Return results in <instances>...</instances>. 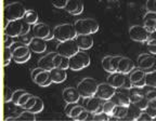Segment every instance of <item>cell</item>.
Here are the masks:
<instances>
[{"instance_id": "1", "label": "cell", "mask_w": 156, "mask_h": 121, "mask_svg": "<svg viewBox=\"0 0 156 121\" xmlns=\"http://www.w3.org/2000/svg\"><path fill=\"white\" fill-rule=\"evenodd\" d=\"M30 32V24L25 22L24 19H14V21H8L5 26V34L17 38L21 35L28 34Z\"/></svg>"}, {"instance_id": "2", "label": "cell", "mask_w": 156, "mask_h": 121, "mask_svg": "<svg viewBox=\"0 0 156 121\" xmlns=\"http://www.w3.org/2000/svg\"><path fill=\"white\" fill-rule=\"evenodd\" d=\"M77 35H92L99 30V23L93 19H80L74 23Z\"/></svg>"}, {"instance_id": "3", "label": "cell", "mask_w": 156, "mask_h": 121, "mask_svg": "<svg viewBox=\"0 0 156 121\" xmlns=\"http://www.w3.org/2000/svg\"><path fill=\"white\" fill-rule=\"evenodd\" d=\"M54 39L58 41H65L69 39H75L77 37V33L74 24L65 23V24H60L54 27L53 29Z\"/></svg>"}, {"instance_id": "4", "label": "cell", "mask_w": 156, "mask_h": 121, "mask_svg": "<svg viewBox=\"0 0 156 121\" xmlns=\"http://www.w3.org/2000/svg\"><path fill=\"white\" fill-rule=\"evenodd\" d=\"M98 85H99V83L97 82V80L93 79V78L87 77L83 78L80 82L78 83L77 90L80 93L81 97L86 99V97L94 96L95 93H97Z\"/></svg>"}, {"instance_id": "5", "label": "cell", "mask_w": 156, "mask_h": 121, "mask_svg": "<svg viewBox=\"0 0 156 121\" xmlns=\"http://www.w3.org/2000/svg\"><path fill=\"white\" fill-rule=\"evenodd\" d=\"M26 9L21 2H11L5 7V19L7 21H14V19H21L24 17Z\"/></svg>"}, {"instance_id": "6", "label": "cell", "mask_w": 156, "mask_h": 121, "mask_svg": "<svg viewBox=\"0 0 156 121\" xmlns=\"http://www.w3.org/2000/svg\"><path fill=\"white\" fill-rule=\"evenodd\" d=\"M90 65V56L87 52H83V50L69 57V69L74 71H78Z\"/></svg>"}, {"instance_id": "7", "label": "cell", "mask_w": 156, "mask_h": 121, "mask_svg": "<svg viewBox=\"0 0 156 121\" xmlns=\"http://www.w3.org/2000/svg\"><path fill=\"white\" fill-rule=\"evenodd\" d=\"M107 82L112 85L113 87H115L116 89H119V88L131 89L133 87L129 76L119 73V71H115V73L110 74V76L107 78Z\"/></svg>"}, {"instance_id": "8", "label": "cell", "mask_w": 156, "mask_h": 121, "mask_svg": "<svg viewBox=\"0 0 156 121\" xmlns=\"http://www.w3.org/2000/svg\"><path fill=\"white\" fill-rule=\"evenodd\" d=\"M80 51V49L78 47L76 39H69L65 41H58L56 46V53L64 55L66 57H72L75 55L77 52Z\"/></svg>"}, {"instance_id": "9", "label": "cell", "mask_w": 156, "mask_h": 121, "mask_svg": "<svg viewBox=\"0 0 156 121\" xmlns=\"http://www.w3.org/2000/svg\"><path fill=\"white\" fill-rule=\"evenodd\" d=\"M30 77H32V80L36 85H38L39 87L41 88L49 87V85L53 82L51 75H50V71L42 69L40 67H37L35 69H33L32 73H30Z\"/></svg>"}, {"instance_id": "10", "label": "cell", "mask_w": 156, "mask_h": 121, "mask_svg": "<svg viewBox=\"0 0 156 121\" xmlns=\"http://www.w3.org/2000/svg\"><path fill=\"white\" fill-rule=\"evenodd\" d=\"M103 103L104 99H100L98 96H91L83 99V105L85 109H87L90 114H98V112H103Z\"/></svg>"}, {"instance_id": "11", "label": "cell", "mask_w": 156, "mask_h": 121, "mask_svg": "<svg viewBox=\"0 0 156 121\" xmlns=\"http://www.w3.org/2000/svg\"><path fill=\"white\" fill-rule=\"evenodd\" d=\"M150 33L144 26L140 25H133L129 29V36L130 39L136 42H146L149 39Z\"/></svg>"}, {"instance_id": "12", "label": "cell", "mask_w": 156, "mask_h": 121, "mask_svg": "<svg viewBox=\"0 0 156 121\" xmlns=\"http://www.w3.org/2000/svg\"><path fill=\"white\" fill-rule=\"evenodd\" d=\"M116 90H117L116 88L113 87V85H110L108 82L99 83L97 93H95V96L100 97V99H104V101L111 99L115 95V93H116Z\"/></svg>"}, {"instance_id": "13", "label": "cell", "mask_w": 156, "mask_h": 121, "mask_svg": "<svg viewBox=\"0 0 156 121\" xmlns=\"http://www.w3.org/2000/svg\"><path fill=\"white\" fill-rule=\"evenodd\" d=\"M146 73L145 70L141 69V68H138V69H133L131 73L129 74L130 80H131L132 85L136 88H140V89H143L146 85V80H145Z\"/></svg>"}, {"instance_id": "14", "label": "cell", "mask_w": 156, "mask_h": 121, "mask_svg": "<svg viewBox=\"0 0 156 121\" xmlns=\"http://www.w3.org/2000/svg\"><path fill=\"white\" fill-rule=\"evenodd\" d=\"M116 105H122V106H129L131 104L129 99V89H125V88H119L116 90L114 96L111 99Z\"/></svg>"}, {"instance_id": "15", "label": "cell", "mask_w": 156, "mask_h": 121, "mask_svg": "<svg viewBox=\"0 0 156 121\" xmlns=\"http://www.w3.org/2000/svg\"><path fill=\"white\" fill-rule=\"evenodd\" d=\"M64 10L72 15H79L83 11V3L81 0H68Z\"/></svg>"}, {"instance_id": "16", "label": "cell", "mask_w": 156, "mask_h": 121, "mask_svg": "<svg viewBox=\"0 0 156 121\" xmlns=\"http://www.w3.org/2000/svg\"><path fill=\"white\" fill-rule=\"evenodd\" d=\"M63 99L66 103H78L79 99H80V93L77 90V88H65L62 93Z\"/></svg>"}, {"instance_id": "17", "label": "cell", "mask_w": 156, "mask_h": 121, "mask_svg": "<svg viewBox=\"0 0 156 121\" xmlns=\"http://www.w3.org/2000/svg\"><path fill=\"white\" fill-rule=\"evenodd\" d=\"M56 55V52H50V53L46 54L42 56L40 60H38V67L42 68L44 70H50L53 69L54 66V56Z\"/></svg>"}, {"instance_id": "18", "label": "cell", "mask_w": 156, "mask_h": 121, "mask_svg": "<svg viewBox=\"0 0 156 121\" xmlns=\"http://www.w3.org/2000/svg\"><path fill=\"white\" fill-rule=\"evenodd\" d=\"M155 65V58L147 53L140 54L138 56V67L143 70L151 69Z\"/></svg>"}, {"instance_id": "19", "label": "cell", "mask_w": 156, "mask_h": 121, "mask_svg": "<svg viewBox=\"0 0 156 121\" xmlns=\"http://www.w3.org/2000/svg\"><path fill=\"white\" fill-rule=\"evenodd\" d=\"M28 47L32 52L44 53L47 50V40H44V38H39V37H34Z\"/></svg>"}, {"instance_id": "20", "label": "cell", "mask_w": 156, "mask_h": 121, "mask_svg": "<svg viewBox=\"0 0 156 121\" xmlns=\"http://www.w3.org/2000/svg\"><path fill=\"white\" fill-rule=\"evenodd\" d=\"M50 34H51V29L44 23H36L33 26V36L34 37L46 39Z\"/></svg>"}, {"instance_id": "21", "label": "cell", "mask_w": 156, "mask_h": 121, "mask_svg": "<svg viewBox=\"0 0 156 121\" xmlns=\"http://www.w3.org/2000/svg\"><path fill=\"white\" fill-rule=\"evenodd\" d=\"M134 68H136V65H134L133 62H132L129 57H125V56H122L119 60L118 67H117V71L125 74V75H129Z\"/></svg>"}, {"instance_id": "22", "label": "cell", "mask_w": 156, "mask_h": 121, "mask_svg": "<svg viewBox=\"0 0 156 121\" xmlns=\"http://www.w3.org/2000/svg\"><path fill=\"white\" fill-rule=\"evenodd\" d=\"M11 51H12L13 60H14V58L24 57L25 55H27L30 52V49H29L28 46H25V44L19 42V43H14L11 47Z\"/></svg>"}, {"instance_id": "23", "label": "cell", "mask_w": 156, "mask_h": 121, "mask_svg": "<svg viewBox=\"0 0 156 121\" xmlns=\"http://www.w3.org/2000/svg\"><path fill=\"white\" fill-rule=\"evenodd\" d=\"M75 39L77 41L79 49L83 50V51H86V50H89L90 48H92L93 38L90 35H77V37Z\"/></svg>"}, {"instance_id": "24", "label": "cell", "mask_w": 156, "mask_h": 121, "mask_svg": "<svg viewBox=\"0 0 156 121\" xmlns=\"http://www.w3.org/2000/svg\"><path fill=\"white\" fill-rule=\"evenodd\" d=\"M83 109H85V107L80 106V105H77V103H67L64 112H65V115L67 117H69L72 119H75L78 115L83 112Z\"/></svg>"}, {"instance_id": "25", "label": "cell", "mask_w": 156, "mask_h": 121, "mask_svg": "<svg viewBox=\"0 0 156 121\" xmlns=\"http://www.w3.org/2000/svg\"><path fill=\"white\" fill-rule=\"evenodd\" d=\"M143 26L147 29V32L151 33L156 30V13L147 11L143 19Z\"/></svg>"}, {"instance_id": "26", "label": "cell", "mask_w": 156, "mask_h": 121, "mask_svg": "<svg viewBox=\"0 0 156 121\" xmlns=\"http://www.w3.org/2000/svg\"><path fill=\"white\" fill-rule=\"evenodd\" d=\"M50 75H51L52 81L54 83H62L64 82L67 78L66 75V70L65 69H61V68L54 67L53 69L50 70Z\"/></svg>"}, {"instance_id": "27", "label": "cell", "mask_w": 156, "mask_h": 121, "mask_svg": "<svg viewBox=\"0 0 156 121\" xmlns=\"http://www.w3.org/2000/svg\"><path fill=\"white\" fill-rule=\"evenodd\" d=\"M142 112L143 110H141L136 104L131 103L128 106V112H127V116L125 117V119H127V120H138L139 117L141 116Z\"/></svg>"}, {"instance_id": "28", "label": "cell", "mask_w": 156, "mask_h": 121, "mask_svg": "<svg viewBox=\"0 0 156 121\" xmlns=\"http://www.w3.org/2000/svg\"><path fill=\"white\" fill-rule=\"evenodd\" d=\"M54 66L61 68V69H68L69 68V57L56 53V55L54 56Z\"/></svg>"}, {"instance_id": "29", "label": "cell", "mask_w": 156, "mask_h": 121, "mask_svg": "<svg viewBox=\"0 0 156 121\" xmlns=\"http://www.w3.org/2000/svg\"><path fill=\"white\" fill-rule=\"evenodd\" d=\"M144 96V93L142 92V89L140 88H136V87H132L131 89H129V99H130V102L131 103H136L139 102L140 99Z\"/></svg>"}, {"instance_id": "30", "label": "cell", "mask_w": 156, "mask_h": 121, "mask_svg": "<svg viewBox=\"0 0 156 121\" xmlns=\"http://www.w3.org/2000/svg\"><path fill=\"white\" fill-rule=\"evenodd\" d=\"M23 19H24L25 22L28 23V24L35 25L38 22V14H37V12L34 11V10H26Z\"/></svg>"}, {"instance_id": "31", "label": "cell", "mask_w": 156, "mask_h": 121, "mask_svg": "<svg viewBox=\"0 0 156 121\" xmlns=\"http://www.w3.org/2000/svg\"><path fill=\"white\" fill-rule=\"evenodd\" d=\"M35 112H30L28 109H24L23 112H21V114L17 115L15 117V120H28V121H35L36 120V116Z\"/></svg>"}, {"instance_id": "32", "label": "cell", "mask_w": 156, "mask_h": 121, "mask_svg": "<svg viewBox=\"0 0 156 121\" xmlns=\"http://www.w3.org/2000/svg\"><path fill=\"white\" fill-rule=\"evenodd\" d=\"M127 112H128V107L122 106V105H116L114 109V114L113 117L118 119H125V117L127 116Z\"/></svg>"}, {"instance_id": "33", "label": "cell", "mask_w": 156, "mask_h": 121, "mask_svg": "<svg viewBox=\"0 0 156 121\" xmlns=\"http://www.w3.org/2000/svg\"><path fill=\"white\" fill-rule=\"evenodd\" d=\"M115 106H116V104L113 102L112 99H106V101H104V103H103V112H106L108 116L113 117Z\"/></svg>"}, {"instance_id": "34", "label": "cell", "mask_w": 156, "mask_h": 121, "mask_svg": "<svg viewBox=\"0 0 156 121\" xmlns=\"http://www.w3.org/2000/svg\"><path fill=\"white\" fill-rule=\"evenodd\" d=\"M145 80H146V85H147V87L156 89V70L146 73Z\"/></svg>"}, {"instance_id": "35", "label": "cell", "mask_w": 156, "mask_h": 121, "mask_svg": "<svg viewBox=\"0 0 156 121\" xmlns=\"http://www.w3.org/2000/svg\"><path fill=\"white\" fill-rule=\"evenodd\" d=\"M44 101H42L40 97L36 96V102H35L34 106L32 107L30 109H28V110H30V112H35V114H40V112L44 110Z\"/></svg>"}, {"instance_id": "36", "label": "cell", "mask_w": 156, "mask_h": 121, "mask_svg": "<svg viewBox=\"0 0 156 121\" xmlns=\"http://www.w3.org/2000/svg\"><path fill=\"white\" fill-rule=\"evenodd\" d=\"M112 56L113 55H106L102 58L103 68H104L105 71H107V73H110V74L114 73V71H113V68H112Z\"/></svg>"}, {"instance_id": "37", "label": "cell", "mask_w": 156, "mask_h": 121, "mask_svg": "<svg viewBox=\"0 0 156 121\" xmlns=\"http://www.w3.org/2000/svg\"><path fill=\"white\" fill-rule=\"evenodd\" d=\"M12 60H13V55L11 49L5 48V50H3V66H8L11 63Z\"/></svg>"}, {"instance_id": "38", "label": "cell", "mask_w": 156, "mask_h": 121, "mask_svg": "<svg viewBox=\"0 0 156 121\" xmlns=\"http://www.w3.org/2000/svg\"><path fill=\"white\" fill-rule=\"evenodd\" d=\"M33 38H34V36H30L29 34H25L17 37V40H19V42L25 44V46H29V43L32 42Z\"/></svg>"}, {"instance_id": "39", "label": "cell", "mask_w": 156, "mask_h": 121, "mask_svg": "<svg viewBox=\"0 0 156 121\" xmlns=\"http://www.w3.org/2000/svg\"><path fill=\"white\" fill-rule=\"evenodd\" d=\"M14 37L10 36V35H7L5 34L3 35V44H5V48H10L14 44Z\"/></svg>"}, {"instance_id": "40", "label": "cell", "mask_w": 156, "mask_h": 121, "mask_svg": "<svg viewBox=\"0 0 156 121\" xmlns=\"http://www.w3.org/2000/svg\"><path fill=\"white\" fill-rule=\"evenodd\" d=\"M111 116L106 114L104 112H98V114H93L92 115V119L93 120H97V121H107L110 119Z\"/></svg>"}, {"instance_id": "41", "label": "cell", "mask_w": 156, "mask_h": 121, "mask_svg": "<svg viewBox=\"0 0 156 121\" xmlns=\"http://www.w3.org/2000/svg\"><path fill=\"white\" fill-rule=\"evenodd\" d=\"M134 104L136 105V106L139 107L141 110H146V109L149 108V99H146L145 96H143L141 99H140L139 102H136V103H134Z\"/></svg>"}, {"instance_id": "42", "label": "cell", "mask_w": 156, "mask_h": 121, "mask_svg": "<svg viewBox=\"0 0 156 121\" xmlns=\"http://www.w3.org/2000/svg\"><path fill=\"white\" fill-rule=\"evenodd\" d=\"M24 93H26V91H24V90H16V91H14V92H13V96H12V103L13 104L17 106L19 99H21V96H22Z\"/></svg>"}, {"instance_id": "43", "label": "cell", "mask_w": 156, "mask_h": 121, "mask_svg": "<svg viewBox=\"0 0 156 121\" xmlns=\"http://www.w3.org/2000/svg\"><path fill=\"white\" fill-rule=\"evenodd\" d=\"M30 96H32V94L30 93H24V94L21 96V99H19V103H17V106H20V107H24L25 105H26V103L28 102V99H30Z\"/></svg>"}, {"instance_id": "44", "label": "cell", "mask_w": 156, "mask_h": 121, "mask_svg": "<svg viewBox=\"0 0 156 121\" xmlns=\"http://www.w3.org/2000/svg\"><path fill=\"white\" fill-rule=\"evenodd\" d=\"M68 0H51L52 5L58 9H64Z\"/></svg>"}, {"instance_id": "45", "label": "cell", "mask_w": 156, "mask_h": 121, "mask_svg": "<svg viewBox=\"0 0 156 121\" xmlns=\"http://www.w3.org/2000/svg\"><path fill=\"white\" fill-rule=\"evenodd\" d=\"M146 10L150 12L156 13V0H147L146 1Z\"/></svg>"}, {"instance_id": "46", "label": "cell", "mask_w": 156, "mask_h": 121, "mask_svg": "<svg viewBox=\"0 0 156 121\" xmlns=\"http://www.w3.org/2000/svg\"><path fill=\"white\" fill-rule=\"evenodd\" d=\"M12 96H13V92L10 90V88L5 87V103L12 102Z\"/></svg>"}, {"instance_id": "47", "label": "cell", "mask_w": 156, "mask_h": 121, "mask_svg": "<svg viewBox=\"0 0 156 121\" xmlns=\"http://www.w3.org/2000/svg\"><path fill=\"white\" fill-rule=\"evenodd\" d=\"M144 96L149 99V102H150V101H152V99H154L156 97V89L152 88V90H149L147 92L144 93Z\"/></svg>"}, {"instance_id": "48", "label": "cell", "mask_w": 156, "mask_h": 121, "mask_svg": "<svg viewBox=\"0 0 156 121\" xmlns=\"http://www.w3.org/2000/svg\"><path fill=\"white\" fill-rule=\"evenodd\" d=\"M90 114V112H88L87 109H83V112H80V114L78 115L77 117H76L75 119H74V120H77V121H83V120H86V119L88 118V115Z\"/></svg>"}, {"instance_id": "49", "label": "cell", "mask_w": 156, "mask_h": 121, "mask_svg": "<svg viewBox=\"0 0 156 121\" xmlns=\"http://www.w3.org/2000/svg\"><path fill=\"white\" fill-rule=\"evenodd\" d=\"M30 56H32V53L29 52L27 55H25L24 57H21V58H14L13 60H15V63L16 64H24L26 63V62H28L29 60H30Z\"/></svg>"}, {"instance_id": "50", "label": "cell", "mask_w": 156, "mask_h": 121, "mask_svg": "<svg viewBox=\"0 0 156 121\" xmlns=\"http://www.w3.org/2000/svg\"><path fill=\"white\" fill-rule=\"evenodd\" d=\"M146 44H156V30L150 33L149 39H147V41H146Z\"/></svg>"}, {"instance_id": "51", "label": "cell", "mask_w": 156, "mask_h": 121, "mask_svg": "<svg viewBox=\"0 0 156 121\" xmlns=\"http://www.w3.org/2000/svg\"><path fill=\"white\" fill-rule=\"evenodd\" d=\"M35 102H36V96L32 95V96H30V99H28V102L26 103V105H25V106L23 107V109H30L33 106H34Z\"/></svg>"}, {"instance_id": "52", "label": "cell", "mask_w": 156, "mask_h": 121, "mask_svg": "<svg viewBox=\"0 0 156 121\" xmlns=\"http://www.w3.org/2000/svg\"><path fill=\"white\" fill-rule=\"evenodd\" d=\"M145 112L152 117V119H156V108H152V107H149V108L146 109Z\"/></svg>"}, {"instance_id": "53", "label": "cell", "mask_w": 156, "mask_h": 121, "mask_svg": "<svg viewBox=\"0 0 156 121\" xmlns=\"http://www.w3.org/2000/svg\"><path fill=\"white\" fill-rule=\"evenodd\" d=\"M152 119V117L150 116L149 114H147V112H145V110H144V112H142V114H141V116L139 117V119H138V120H151Z\"/></svg>"}, {"instance_id": "54", "label": "cell", "mask_w": 156, "mask_h": 121, "mask_svg": "<svg viewBox=\"0 0 156 121\" xmlns=\"http://www.w3.org/2000/svg\"><path fill=\"white\" fill-rule=\"evenodd\" d=\"M147 50L151 54L156 55V44H147Z\"/></svg>"}, {"instance_id": "55", "label": "cell", "mask_w": 156, "mask_h": 121, "mask_svg": "<svg viewBox=\"0 0 156 121\" xmlns=\"http://www.w3.org/2000/svg\"><path fill=\"white\" fill-rule=\"evenodd\" d=\"M149 107H152V108H156V97L152 101L149 102Z\"/></svg>"}]
</instances>
